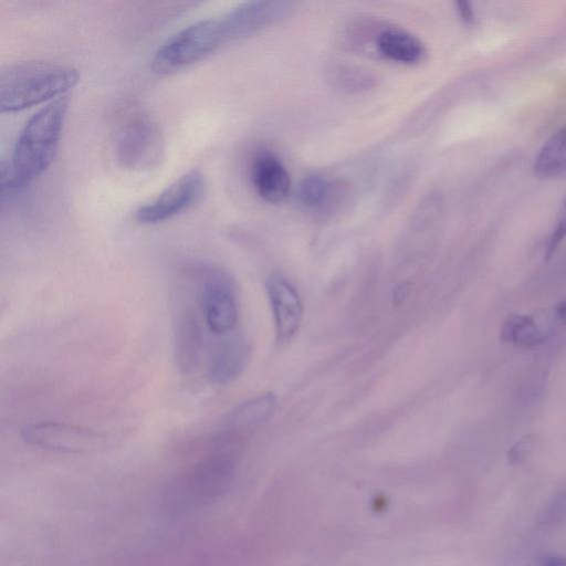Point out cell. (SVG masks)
Wrapping results in <instances>:
<instances>
[{"label": "cell", "mask_w": 566, "mask_h": 566, "mask_svg": "<svg viewBox=\"0 0 566 566\" xmlns=\"http://www.w3.org/2000/svg\"><path fill=\"white\" fill-rule=\"evenodd\" d=\"M69 109L61 96L32 114L21 128L9 159L0 165L1 202L21 192L53 163Z\"/></svg>", "instance_id": "obj_1"}, {"label": "cell", "mask_w": 566, "mask_h": 566, "mask_svg": "<svg viewBox=\"0 0 566 566\" xmlns=\"http://www.w3.org/2000/svg\"><path fill=\"white\" fill-rule=\"evenodd\" d=\"M78 71L69 64L50 61H21L0 72V111L19 112L49 103L73 88Z\"/></svg>", "instance_id": "obj_2"}, {"label": "cell", "mask_w": 566, "mask_h": 566, "mask_svg": "<svg viewBox=\"0 0 566 566\" xmlns=\"http://www.w3.org/2000/svg\"><path fill=\"white\" fill-rule=\"evenodd\" d=\"M234 470L229 454L210 457L174 480L161 496L169 514H184L216 501L228 488Z\"/></svg>", "instance_id": "obj_3"}, {"label": "cell", "mask_w": 566, "mask_h": 566, "mask_svg": "<svg viewBox=\"0 0 566 566\" xmlns=\"http://www.w3.org/2000/svg\"><path fill=\"white\" fill-rule=\"evenodd\" d=\"M220 18L195 21L167 38L155 51L150 69L157 75H169L187 69L227 43Z\"/></svg>", "instance_id": "obj_4"}, {"label": "cell", "mask_w": 566, "mask_h": 566, "mask_svg": "<svg viewBox=\"0 0 566 566\" xmlns=\"http://www.w3.org/2000/svg\"><path fill=\"white\" fill-rule=\"evenodd\" d=\"M201 273L196 295L206 329L219 339L237 334L240 313L232 280L216 268L201 270Z\"/></svg>", "instance_id": "obj_5"}, {"label": "cell", "mask_w": 566, "mask_h": 566, "mask_svg": "<svg viewBox=\"0 0 566 566\" xmlns=\"http://www.w3.org/2000/svg\"><path fill=\"white\" fill-rule=\"evenodd\" d=\"M114 146L122 167L142 171L158 164L164 150V139L155 119L144 112L135 111L120 120Z\"/></svg>", "instance_id": "obj_6"}, {"label": "cell", "mask_w": 566, "mask_h": 566, "mask_svg": "<svg viewBox=\"0 0 566 566\" xmlns=\"http://www.w3.org/2000/svg\"><path fill=\"white\" fill-rule=\"evenodd\" d=\"M172 313L174 348L178 367L187 374L199 366L205 347V324L196 287L177 290Z\"/></svg>", "instance_id": "obj_7"}, {"label": "cell", "mask_w": 566, "mask_h": 566, "mask_svg": "<svg viewBox=\"0 0 566 566\" xmlns=\"http://www.w3.org/2000/svg\"><path fill=\"white\" fill-rule=\"evenodd\" d=\"M207 190V180L199 169H191L175 179L156 197L140 205L136 219L145 224L164 222L200 202Z\"/></svg>", "instance_id": "obj_8"}, {"label": "cell", "mask_w": 566, "mask_h": 566, "mask_svg": "<svg viewBox=\"0 0 566 566\" xmlns=\"http://www.w3.org/2000/svg\"><path fill=\"white\" fill-rule=\"evenodd\" d=\"M21 437L28 444L69 453L88 452L104 444L97 432L65 422L29 423L21 429Z\"/></svg>", "instance_id": "obj_9"}, {"label": "cell", "mask_w": 566, "mask_h": 566, "mask_svg": "<svg viewBox=\"0 0 566 566\" xmlns=\"http://www.w3.org/2000/svg\"><path fill=\"white\" fill-rule=\"evenodd\" d=\"M290 2L249 1L238 4L220 17L227 41L238 40L272 24L285 17Z\"/></svg>", "instance_id": "obj_10"}, {"label": "cell", "mask_w": 566, "mask_h": 566, "mask_svg": "<svg viewBox=\"0 0 566 566\" xmlns=\"http://www.w3.org/2000/svg\"><path fill=\"white\" fill-rule=\"evenodd\" d=\"M266 293L273 314L276 338L287 343L296 334L303 317L300 295L283 275L271 274L266 280Z\"/></svg>", "instance_id": "obj_11"}, {"label": "cell", "mask_w": 566, "mask_h": 566, "mask_svg": "<svg viewBox=\"0 0 566 566\" xmlns=\"http://www.w3.org/2000/svg\"><path fill=\"white\" fill-rule=\"evenodd\" d=\"M251 179L258 195L269 203H281L291 193V177L280 158L270 151L254 157Z\"/></svg>", "instance_id": "obj_12"}, {"label": "cell", "mask_w": 566, "mask_h": 566, "mask_svg": "<svg viewBox=\"0 0 566 566\" xmlns=\"http://www.w3.org/2000/svg\"><path fill=\"white\" fill-rule=\"evenodd\" d=\"M247 358L248 346L239 334L218 339L210 349L208 378L216 385L231 382L241 374Z\"/></svg>", "instance_id": "obj_13"}, {"label": "cell", "mask_w": 566, "mask_h": 566, "mask_svg": "<svg viewBox=\"0 0 566 566\" xmlns=\"http://www.w3.org/2000/svg\"><path fill=\"white\" fill-rule=\"evenodd\" d=\"M376 45L385 57L402 64L419 63L427 54L424 45L417 36L398 28L382 30L377 36Z\"/></svg>", "instance_id": "obj_14"}, {"label": "cell", "mask_w": 566, "mask_h": 566, "mask_svg": "<svg viewBox=\"0 0 566 566\" xmlns=\"http://www.w3.org/2000/svg\"><path fill=\"white\" fill-rule=\"evenodd\" d=\"M533 172L539 179L566 177V127L552 135L537 151Z\"/></svg>", "instance_id": "obj_15"}, {"label": "cell", "mask_w": 566, "mask_h": 566, "mask_svg": "<svg viewBox=\"0 0 566 566\" xmlns=\"http://www.w3.org/2000/svg\"><path fill=\"white\" fill-rule=\"evenodd\" d=\"M503 340L523 348H534L545 340V335L526 315H513L503 324L501 331Z\"/></svg>", "instance_id": "obj_16"}, {"label": "cell", "mask_w": 566, "mask_h": 566, "mask_svg": "<svg viewBox=\"0 0 566 566\" xmlns=\"http://www.w3.org/2000/svg\"><path fill=\"white\" fill-rule=\"evenodd\" d=\"M274 399L265 394L238 406L229 416L228 424L232 429H243L264 421L273 410Z\"/></svg>", "instance_id": "obj_17"}, {"label": "cell", "mask_w": 566, "mask_h": 566, "mask_svg": "<svg viewBox=\"0 0 566 566\" xmlns=\"http://www.w3.org/2000/svg\"><path fill=\"white\" fill-rule=\"evenodd\" d=\"M328 180L317 174L306 176L298 186V199L303 206L310 209L322 207L329 195Z\"/></svg>", "instance_id": "obj_18"}, {"label": "cell", "mask_w": 566, "mask_h": 566, "mask_svg": "<svg viewBox=\"0 0 566 566\" xmlns=\"http://www.w3.org/2000/svg\"><path fill=\"white\" fill-rule=\"evenodd\" d=\"M565 238H566V197L564 198V200L560 205L555 227H554L549 238L547 239V243L545 247V259L546 260L549 259L554 254V252L556 251V249L559 247V244L562 243V241Z\"/></svg>", "instance_id": "obj_19"}, {"label": "cell", "mask_w": 566, "mask_h": 566, "mask_svg": "<svg viewBox=\"0 0 566 566\" xmlns=\"http://www.w3.org/2000/svg\"><path fill=\"white\" fill-rule=\"evenodd\" d=\"M457 11L463 23L471 25L474 23L475 13L470 2L468 1H457L455 2Z\"/></svg>", "instance_id": "obj_20"}, {"label": "cell", "mask_w": 566, "mask_h": 566, "mask_svg": "<svg viewBox=\"0 0 566 566\" xmlns=\"http://www.w3.org/2000/svg\"><path fill=\"white\" fill-rule=\"evenodd\" d=\"M544 566H566V559L563 557H557V556L548 557L545 560Z\"/></svg>", "instance_id": "obj_21"}]
</instances>
